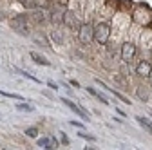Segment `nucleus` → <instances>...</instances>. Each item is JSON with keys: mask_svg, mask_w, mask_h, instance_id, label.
<instances>
[{"mask_svg": "<svg viewBox=\"0 0 152 150\" xmlns=\"http://www.w3.org/2000/svg\"><path fill=\"white\" fill-rule=\"evenodd\" d=\"M38 146H44V148H53V143H51V139H40V141H38Z\"/></svg>", "mask_w": 152, "mask_h": 150, "instance_id": "nucleus-11", "label": "nucleus"}, {"mask_svg": "<svg viewBox=\"0 0 152 150\" xmlns=\"http://www.w3.org/2000/svg\"><path fill=\"white\" fill-rule=\"evenodd\" d=\"M78 38H80V42L82 44H91L92 40H94V27L91 25V24H83L82 27H80V31H78Z\"/></svg>", "mask_w": 152, "mask_h": 150, "instance_id": "nucleus-2", "label": "nucleus"}, {"mask_svg": "<svg viewBox=\"0 0 152 150\" xmlns=\"http://www.w3.org/2000/svg\"><path fill=\"white\" fill-rule=\"evenodd\" d=\"M138 96H140L141 100H147V94H145V92H143V90H138Z\"/></svg>", "mask_w": 152, "mask_h": 150, "instance_id": "nucleus-16", "label": "nucleus"}, {"mask_svg": "<svg viewBox=\"0 0 152 150\" xmlns=\"http://www.w3.org/2000/svg\"><path fill=\"white\" fill-rule=\"evenodd\" d=\"M134 54H136V47L132 45V44H123V47H121V60L123 62H130L132 58H134Z\"/></svg>", "mask_w": 152, "mask_h": 150, "instance_id": "nucleus-4", "label": "nucleus"}, {"mask_svg": "<svg viewBox=\"0 0 152 150\" xmlns=\"http://www.w3.org/2000/svg\"><path fill=\"white\" fill-rule=\"evenodd\" d=\"M136 121H138V123H140V125H141V127H143L145 130H147V132H148V134H152V123H150V121H148L147 118H141V116H136Z\"/></svg>", "mask_w": 152, "mask_h": 150, "instance_id": "nucleus-7", "label": "nucleus"}, {"mask_svg": "<svg viewBox=\"0 0 152 150\" xmlns=\"http://www.w3.org/2000/svg\"><path fill=\"white\" fill-rule=\"evenodd\" d=\"M78 136H80V138H85V139H91V141L94 139L92 136H87V134H83V132H78Z\"/></svg>", "mask_w": 152, "mask_h": 150, "instance_id": "nucleus-15", "label": "nucleus"}, {"mask_svg": "<svg viewBox=\"0 0 152 150\" xmlns=\"http://www.w3.org/2000/svg\"><path fill=\"white\" fill-rule=\"evenodd\" d=\"M16 108H20V110H33V107L24 105V103H18V105H16Z\"/></svg>", "mask_w": 152, "mask_h": 150, "instance_id": "nucleus-14", "label": "nucleus"}, {"mask_svg": "<svg viewBox=\"0 0 152 150\" xmlns=\"http://www.w3.org/2000/svg\"><path fill=\"white\" fill-rule=\"evenodd\" d=\"M11 27L18 33H22V34H27L29 33V25H27V18L26 16H16L11 20Z\"/></svg>", "mask_w": 152, "mask_h": 150, "instance_id": "nucleus-3", "label": "nucleus"}, {"mask_svg": "<svg viewBox=\"0 0 152 150\" xmlns=\"http://www.w3.org/2000/svg\"><path fill=\"white\" fill-rule=\"evenodd\" d=\"M0 94H2V96H6V98H13V100H24L20 94H13V92H6V90H2V89H0Z\"/></svg>", "mask_w": 152, "mask_h": 150, "instance_id": "nucleus-10", "label": "nucleus"}, {"mask_svg": "<svg viewBox=\"0 0 152 150\" xmlns=\"http://www.w3.org/2000/svg\"><path fill=\"white\" fill-rule=\"evenodd\" d=\"M20 2H22V6H26V7H34V2H36V0H20Z\"/></svg>", "mask_w": 152, "mask_h": 150, "instance_id": "nucleus-13", "label": "nucleus"}, {"mask_svg": "<svg viewBox=\"0 0 152 150\" xmlns=\"http://www.w3.org/2000/svg\"><path fill=\"white\" fill-rule=\"evenodd\" d=\"M87 90L91 92V94H92V96H96V98H98V100H100L102 103H105V105H110V103H109V100H107V98H105V96L102 94V92H98L96 89H92V87H87Z\"/></svg>", "mask_w": 152, "mask_h": 150, "instance_id": "nucleus-8", "label": "nucleus"}, {"mask_svg": "<svg viewBox=\"0 0 152 150\" xmlns=\"http://www.w3.org/2000/svg\"><path fill=\"white\" fill-rule=\"evenodd\" d=\"M62 101H64V103H65V105H67V107H69L71 110H74V112H76V114H78L80 118H83L85 121L89 119V116H87V112H85V110H83L82 107H78V105H76V103H72V101H71V100H67V98H62Z\"/></svg>", "mask_w": 152, "mask_h": 150, "instance_id": "nucleus-5", "label": "nucleus"}, {"mask_svg": "<svg viewBox=\"0 0 152 150\" xmlns=\"http://www.w3.org/2000/svg\"><path fill=\"white\" fill-rule=\"evenodd\" d=\"M150 72H152V65H150L148 62H141V63H138V67H136V74H140V76L147 78V76H150Z\"/></svg>", "mask_w": 152, "mask_h": 150, "instance_id": "nucleus-6", "label": "nucleus"}, {"mask_svg": "<svg viewBox=\"0 0 152 150\" xmlns=\"http://www.w3.org/2000/svg\"><path fill=\"white\" fill-rule=\"evenodd\" d=\"M31 58H33L38 65H49V62H47L45 58H42L40 54H36V52H31Z\"/></svg>", "mask_w": 152, "mask_h": 150, "instance_id": "nucleus-9", "label": "nucleus"}, {"mask_svg": "<svg viewBox=\"0 0 152 150\" xmlns=\"http://www.w3.org/2000/svg\"><path fill=\"white\" fill-rule=\"evenodd\" d=\"M2 18H4V15H2V13H0V20H2Z\"/></svg>", "mask_w": 152, "mask_h": 150, "instance_id": "nucleus-17", "label": "nucleus"}, {"mask_svg": "<svg viewBox=\"0 0 152 150\" xmlns=\"http://www.w3.org/2000/svg\"><path fill=\"white\" fill-rule=\"evenodd\" d=\"M26 134H27L29 138H36V134H38V130H36L34 127H31V128H27V130H26Z\"/></svg>", "mask_w": 152, "mask_h": 150, "instance_id": "nucleus-12", "label": "nucleus"}, {"mask_svg": "<svg viewBox=\"0 0 152 150\" xmlns=\"http://www.w3.org/2000/svg\"><path fill=\"white\" fill-rule=\"evenodd\" d=\"M109 36H110V25L102 22L94 27V40H96L100 45H105L109 42Z\"/></svg>", "mask_w": 152, "mask_h": 150, "instance_id": "nucleus-1", "label": "nucleus"}]
</instances>
